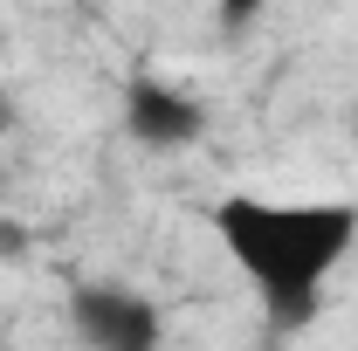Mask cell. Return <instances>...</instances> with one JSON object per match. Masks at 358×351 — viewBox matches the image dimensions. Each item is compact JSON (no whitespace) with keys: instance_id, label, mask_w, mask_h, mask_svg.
<instances>
[{"instance_id":"7a4b0ae2","label":"cell","mask_w":358,"mask_h":351,"mask_svg":"<svg viewBox=\"0 0 358 351\" xmlns=\"http://www.w3.org/2000/svg\"><path fill=\"white\" fill-rule=\"evenodd\" d=\"M62 317L76 351H166V310L131 282H76Z\"/></svg>"},{"instance_id":"5b68a950","label":"cell","mask_w":358,"mask_h":351,"mask_svg":"<svg viewBox=\"0 0 358 351\" xmlns=\"http://www.w3.org/2000/svg\"><path fill=\"white\" fill-rule=\"evenodd\" d=\"M14 131V103H7V96H0V138Z\"/></svg>"},{"instance_id":"277c9868","label":"cell","mask_w":358,"mask_h":351,"mask_svg":"<svg viewBox=\"0 0 358 351\" xmlns=\"http://www.w3.org/2000/svg\"><path fill=\"white\" fill-rule=\"evenodd\" d=\"M275 0H214V21H221L227 35H241V28H255Z\"/></svg>"},{"instance_id":"8992f818","label":"cell","mask_w":358,"mask_h":351,"mask_svg":"<svg viewBox=\"0 0 358 351\" xmlns=\"http://www.w3.org/2000/svg\"><path fill=\"white\" fill-rule=\"evenodd\" d=\"M345 124H352V138H358V89H352V110H345Z\"/></svg>"},{"instance_id":"3957f363","label":"cell","mask_w":358,"mask_h":351,"mask_svg":"<svg viewBox=\"0 0 358 351\" xmlns=\"http://www.w3.org/2000/svg\"><path fill=\"white\" fill-rule=\"evenodd\" d=\"M117 117L138 152H193L207 138V103L173 76H131L117 96Z\"/></svg>"},{"instance_id":"6da1fadb","label":"cell","mask_w":358,"mask_h":351,"mask_svg":"<svg viewBox=\"0 0 358 351\" xmlns=\"http://www.w3.org/2000/svg\"><path fill=\"white\" fill-rule=\"evenodd\" d=\"M214 241L255 289L268 331L296 338L324 317L331 275L358 255V200H268V193H227L214 200Z\"/></svg>"}]
</instances>
